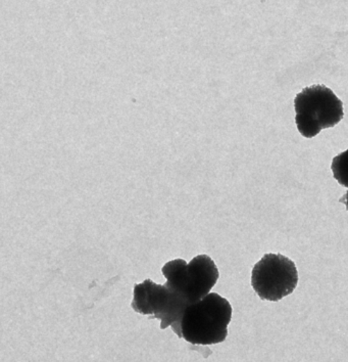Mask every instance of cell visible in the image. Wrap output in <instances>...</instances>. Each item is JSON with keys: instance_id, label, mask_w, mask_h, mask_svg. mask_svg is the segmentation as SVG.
<instances>
[{"instance_id": "7a4b0ae2", "label": "cell", "mask_w": 348, "mask_h": 362, "mask_svg": "<svg viewBox=\"0 0 348 362\" xmlns=\"http://www.w3.org/2000/svg\"><path fill=\"white\" fill-rule=\"evenodd\" d=\"M162 272L164 285L188 306L207 297L220 276L216 263L208 255L196 256L189 263L183 259L169 261Z\"/></svg>"}, {"instance_id": "277c9868", "label": "cell", "mask_w": 348, "mask_h": 362, "mask_svg": "<svg viewBox=\"0 0 348 362\" xmlns=\"http://www.w3.org/2000/svg\"><path fill=\"white\" fill-rule=\"evenodd\" d=\"M299 284L294 262L282 254H265L253 269L251 286L262 300L278 302L292 294Z\"/></svg>"}, {"instance_id": "3957f363", "label": "cell", "mask_w": 348, "mask_h": 362, "mask_svg": "<svg viewBox=\"0 0 348 362\" xmlns=\"http://www.w3.org/2000/svg\"><path fill=\"white\" fill-rule=\"evenodd\" d=\"M295 122L306 139L317 136L323 129L337 125L343 119V104L332 89L316 84L295 96Z\"/></svg>"}, {"instance_id": "8992f818", "label": "cell", "mask_w": 348, "mask_h": 362, "mask_svg": "<svg viewBox=\"0 0 348 362\" xmlns=\"http://www.w3.org/2000/svg\"><path fill=\"white\" fill-rule=\"evenodd\" d=\"M331 169L334 178L338 181L339 185L348 189V150L334 158Z\"/></svg>"}, {"instance_id": "52a82bcc", "label": "cell", "mask_w": 348, "mask_h": 362, "mask_svg": "<svg viewBox=\"0 0 348 362\" xmlns=\"http://www.w3.org/2000/svg\"><path fill=\"white\" fill-rule=\"evenodd\" d=\"M339 202L344 204V205L347 206V209L348 211V192L342 197V198L340 199V200H339Z\"/></svg>"}, {"instance_id": "6da1fadb", "label": "cell", "mask_w": 348, "mask_h": 362, "mask_svg": "<svg viewBox=\"0 0 348 362\" xmlns=\"http://www.w3.org/2000/svg\"><path fill=\"white\" fill-rule=\"evenodd\" d=\"M232 306L217 293L191 304L176 324L174 333L192 345H214L224 342L232 318Z\"/></svg>"}, {"instance_id": "5b68a950", "label": "cell", "mask_w": 348, "mask_h": 362, "mask_svg": "<svg viewBox=\"0 0 348 362\" xmlns=\"http://www.w3.org/2000/svg\"><path fill=\"white\" fill-rule=\"evenodd\" d=\"M131 306L137 313L160 320L162 329L176 324L188 307L168 286L157 285L150 279L135 285Z\"/></svg>"}]
</instances>
